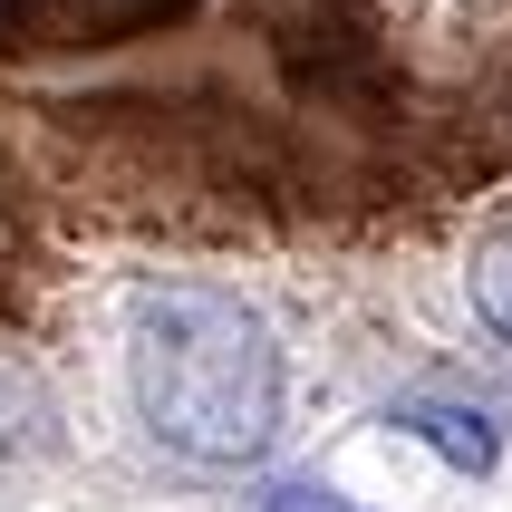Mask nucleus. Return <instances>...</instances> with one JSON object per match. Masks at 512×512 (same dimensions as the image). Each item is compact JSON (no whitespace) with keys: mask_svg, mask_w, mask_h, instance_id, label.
Returning a JSON list of instances; mask_svg holds the SVG:
<instances>
[{"mask_svg":"<svg viewBox=\"0 0 512 512\" xmlns=\"http://www.w3.org/2000/svg\"><path fill=\"white\" fill-rule=\"evenodd\" d=\"M126 397L165 455L252 464L281 435V348H271L252 300L165 281L126 319Z\"/></svg>","mask_w":512,"mask_h":512,"instance_id":"obj_1","label":"nucleus"},{"mask_svg":"<svg viewBox=\"0 0 512 512\" xmlns=\"http://www.w3.org/2000/svg\"><path fill=\"white\" fill-rule=\"evenodd\" d=\"M387 426H397V435H416V445H435V455L455 464V474H493V455H503V426H493L484 406L406 397V406H387Z\"/></svg>","mask_w":512,"mask_h":512,"instance_id":"obj_2","label":"nucleus"},{"mask_svg":"<svg viewBox=\"0 0 512 512\" xmlns=\"http://www.w3.org/2000/svg\"><path fill=\"white\" fill-rule=\"evenodd\" d=\"M474 310H484V329L512 348V223L474 242Z\"/></svg>","mask_w":512,"mask_h":512,"instance_id":"obj_3","label":"nucleus"},{"mask_svg":"<svg viewBox=\"0 0 512 512\" xmlns=\"http://www.w3.org/2000/svg\"><path fill=\"white\" fill-rule=\"evenodd\" d=\"M261 512H358V503H348V493H329V484H281Z\"/></svg>","mask_w":512,"mask_h":512,"instance_id":"obj_4","label":"nucleus"}]
</instances>
